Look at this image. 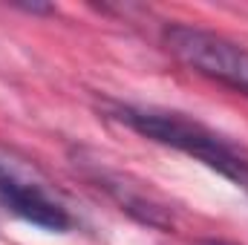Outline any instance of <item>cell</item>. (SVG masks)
Wrapping results in <instances>:
<instances>
[{
    "label": "cell",
    "mask_w": 248,
    "mask_h": 245,
    "mask_svg": "<svg viewBox=\"0 0 248 245\" xmlns=\"http://www.w3.org/2000/svg\"><path fill=\"white\" fill-rule=\"evenodd\" d=\"M87 173H90V179L98 184L101 190H107V193L119 202V208L127 211L133 219H139V222H144V225H150V228H162V231H168V228L173 225V216H170L168 205L159 202L144 184L133 182V179L124 176V173L107 170V168H101V165H93Z\"/></svg>",
    "instance_id": "obj_4"
},
{
    "label": "cell",
    "mask_w": 248,
    "mask_h": 245,
    "mask_svg": "<svg viewBox=\"0 0 248 245\" xmlns=\"http://www.w3.org/2000/svg\"><path fill=\"white\" fill-rule=\"evenodd\" d=\"M165 46L190 72L248 95V46L190 23L165 26Z\"/></svg>",
    "instance_id": "obj_2"
},
{
    "label": "cell",
    "mask_w": 248,
    "mask_h": 245,
    "mask_svg": "<svg viewBox=\"0 0 248 245\" xmlns=\"http://www.w3.org/2000/svg\"><path fill=\"white\" fill-rule=\"evenodd\" d=\"M0 202L15 216L32 222L38 228H46V231H69L72 228L69 211L44 187V182L29 176V170L23 165H17L3 150H0Z\"/></svg>",
    "instance_id": "obj_3"
},
{
    "label": "cell",
    "mask_w": 248,
    "mask_h": 245,
    "mask_svg": "<svg viewBox=\"0 0 248 245\" xmlns=\"http://www.w3.org/2000/svg\"><path fill=\"white\" fill-rule=\"evenodd\" d=\"M196 245H234V243H225V240H202V243Z\"/></svg>",
    "instance_id": "obj_5"
},
{
    "label": "cell",
    "mask_w": 248,
    "mask_h": 245,
    "mask_svg": "<svg viewBox=\"0 0 248 245\" xmlns=\"http://www.w3.org/2000/svg\"><path fill=\"white\" fill-rule=\"evenodd\" d=\"M104 116L124 124L127 130L173 147L190 159L202 162L214 173L225 176L240 190L248 193V150L234 144L231 138L219 136L208 124L196 122L185 113L159 110V107H136V104H104Z\"/></svg>",
    "instance_id": "obj_1"
}]
</instances>
